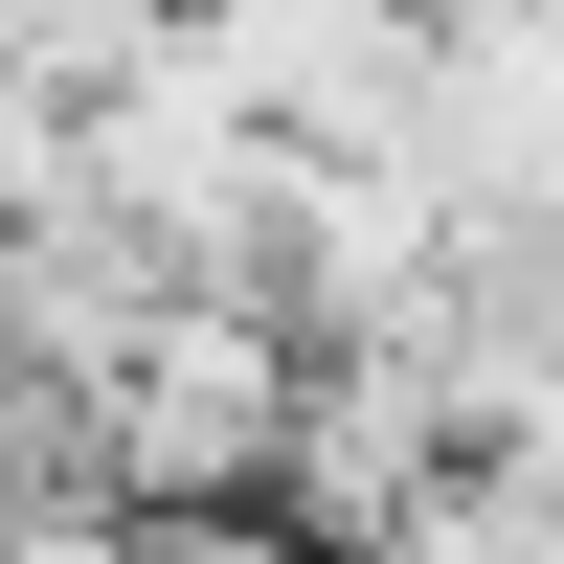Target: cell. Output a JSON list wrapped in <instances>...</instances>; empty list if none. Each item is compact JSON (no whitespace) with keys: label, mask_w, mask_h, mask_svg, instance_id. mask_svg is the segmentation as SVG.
I'll list each match as a JSON object with an SVG mask.
<instances>
[{"label":"cell","mask_w":564,"mask_h":564,"mask_svg":"<svg viewBox=\"0 0 564 564\" xmlns=\"http://www.w3.org/2000/svg\"><path fill=\"white\" fill-rule=\"evenodd\" d=\"M271 406H294V339H271L249 294H159L135 361L45 430V475H68L90 520H249L271 497Z\"/></svg>","instance_id":"cell-1"},{"label":"cell","mask_w":564,"mask_h":564,"mask_svg":"<svg viewBox=\"0 0 564 564\" xmlns=\"http://www.w3.org/2000/svg\"><path fill=\"white\" fill-rule=\"evenodd\" d=\"M271 564H316V542H271Z\"/></svg>","instance_id":"cell-2"}]
</instances>
